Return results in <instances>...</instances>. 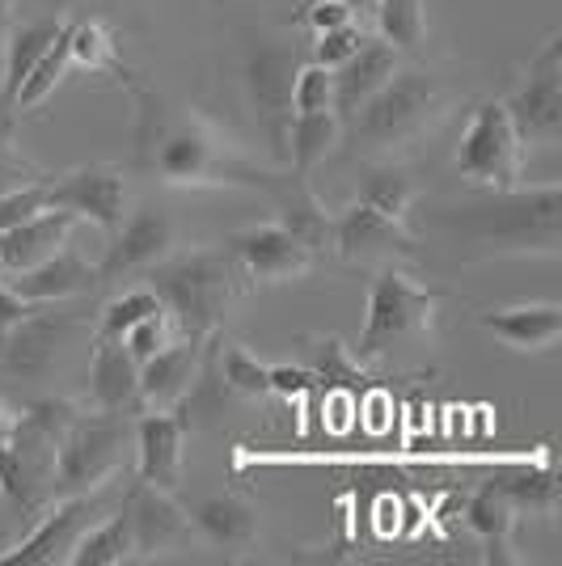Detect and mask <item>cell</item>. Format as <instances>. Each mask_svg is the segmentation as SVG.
Masks as SVG:
<instances>
[{
  "label": "cell",
  "mask_w": 562,
  "mask_h": 566,
  "mask_svg": "<svg viewBox=\"0 0 562 566\" xmlns=\"http://www.w3.org/2000/svg\"><path fill=\"white\" fill-rule=\"evenodd\" d=\"M516 512H529V516H554L559 507V482H554V470L545 465L541 473L524 470V473H508L495 482Z\"/></svg>",
  "instance_id": "33"
},
{
  "label": "cell",
  "mask_w": 562,
  "mask_h": 566,
  "mask_svg": "<svg viewBox=\"0 0 562 566\" xmlns=\"http://www.w3.org/2000/svg\"><path fill=\"white\" fill-rule=\"evenodd\" d=\"M398 69H402V51L389 48L385 39L368 34L352 60L334 69V115L347 123Z\"/></svg>",
  "instance_id": "20"
},
{
  "label": "cell",
  "mask_w": 562,
  "mask_h": 566,
  "mask_svg": "<svg viewBox=\"0 0 562 566\" xmlns=\"http://www.w3.org/2000/svg\"><path fill=\"white\" fill-rule=\"evenodd\" d=\"M343 4H352L355 13H364V9H373V0H343Z\"/></svg>",
  "instance_id": "48"
},
{
  "label": "cell",
  "mask_w": 562,
  "mask_h": 566,
  "mask_svg": "<svg viewBox=\"0 0 562 566\" xmlns=\"http://www.w3.org/2000/svg\"><path fill=\"white\" fill-rule=\"evenodd\" d=\"M448 97L436 76L419 69H398L381 90H376L347 123H352V144L364 153H394L402 144L419 140L445 118Z\"/></svg>",
  "instance_id": "3"
},
{
  "label": "cell",
  "mask_w": 562,
  "mask_h": 566,
  "mask_svg": "<svg viewBox=\"0 0 562 566\" xmlns=\"http://www.w3.org/2000/svg\"><path fill=\"white\" fill-rule=\"evenodd\" d=\"M174 331H178V326H174V317H169L165 308H157V313L140 317L132 331L123 334V347L132 352V359H136V364H144L148 355L162 352L165 343H174Z\"/></svg>",
  "instance_id": "40"
},
{
  "label": "cell",
  "mask_w": 562,
  "mask_h": 566,
  "mask_svg": "<svg viewBox=\"0 0 562 566\" xmlns=\"http://www.w3.org/2000/svg\"><path fill=\"white\" fill-rule=\"evenodd\" d=\"M368 39V30L360 22H347V25H334V30H322L318 34V43H313V64H322V69H339V64H347L360 43Z\"/></svg>",
  "instance_id": "41"
},
{
  "label": "cell",
  "mask_w": 562,
  "mask_h": 566,
  "mask_svg": "<svg viewBox=\"0 0 562 566\" xmlns=\"http://www.w3.org/2000/svg\"><path fill=\"white\" fill-rule=\"evenodd\" d=\"M267 195L280 203V224L296 241H305L309 250H313V259L334 250V216L318 203V195L309 190V182L301 174H280L267 187Z\"/></svg>",
  "instance_id": "22"
},
{
  "label": "cell",
  "mask_w": 562,
  "mask_h": 566,
  "mask_svg": "<svg viewBox=\"0 0 562 566\" xmlns=\"http://www.w3.org/2000/svg\"><path fill=\"white\" fill-rule=\"evenodd\" d=\"M208 338L183 334V338L165 343L162 352L144 359L140 364V406L144 410H174V406H183V401L190 398V389L199 385V373H204Z\"/></svg>",
  "instance_id": "14"
},
{
  "label": "cell",
  "mask_w": 562,
  "mask_h": 566,
  "mask_svg": "<svg viewBox=\"0 0 562 566\" xmlns=\"http://www.w3.org/2000/svg\"><path fill=\"white\" fill-rule=\"evenodd\" d=\"M520 144H554L562 132V34H550L529 60L524 81L503 97Z\"/></svg>",
  "instance_id": "8"
},
{
  "label": "cell",
  "mask_w": 562,
  "mask_h": 566,
  "mask_svg": "<svg viewBox=\"0 0 562 566\" xmlns=\"http://www.w3.org/2000/svg\"><path fill=\"white\" fill-rule=\"evenodd\" d=\"M0 64H4V22H0Z\"/></svg>",
  "instance_id": "50"
},
{
  "label": "cell",
  "mask_w": 562,
  "mask_h": 566,
  "mask_svg": "<svg viewBox=\"0 0 562 566\" xmlns=\"http://www.w3.org/2000/svg\"><path fill=\"white\" fill-rule=\"evenodd\" d=\"M72 415H76L72 401H39L13 419L9 457L18 465V507L22 512H39L51 499L55 449H60V436L72 423Z\"/></svg>",
  "instance_id": "7"
},
{
  "label": "cell",
  "mask_w": 562,
  "mask_h": 566,
  "mask_svg": "<svg viewBox=\"0 0 562 566\" xmlns=\"http://www.w3.org/2000/svg\"><path fill=\"white\" fill-rule=\"evenodd\" d=\"M25 174H30L25 161H18V157L9 153V140L0 136V195H4V190H13V187H22V182H30Z\"/></svg>",
  "instance_id": "46"
},
{
  "label": "cell",
  "mask_w": 562,
  "mask_h": 566,
  "mask_svg": "<svg viewBox=\"0 0 562 566\" xmlns=\"http://www.w3.org/2000/svg\"><path fill=\"white\" fill-rule=\"evenodd\" d=\"M162 308V301H157V292L153 287H136V292H123V296H115L111 305L102 308V322H97V334L102 338H123V334L132 331L140 317H148V313H157Z\"/></svg>",
  "instance_id": "37"
},
{
  "label": "cell",
  "mask_w": 562,
  "mask_h": 566,
  "mask_svg": "<svg viewBox=\"0 0 562 566\" xmlns=\"http://www.w3.org/2000/svg\"><path fill=\"white\" fill-rule=\"evenodd\" d=\"M301 22L313 25V30L322 34V30L355 22V9L352 4H343V0H305V4H301Z\"/></svg>",
  "instance_id": "43"
},
{
  "label": "cell",
  "mask_w": 562,
  "mask_h": 566,
  "mask_svg": "<svg viewBox=\"0 0 562 566\" xmlns=\"http://www.w3.org/2000/svg\"><path fill=\"white\" fill-rule=\"evenodd\" d=\"M48 208H64L76 220H94L111 237L127 216V182L115 166H81L48 182Z\"/></svg>",
  "instance_id": "12"
},
{
  "label": "cell",
  "mask_w": 562,
  "mask_h": 566,
  "mask_svg": "<svg viewBox=\"0 0 562 566\" xmlns=\"http://www.w3.org/2000/svg\"><path fill=\"white\" fill-rule=\"evenodd\" d=\"M132 440H136V423L123 410L72 415V423L60 436V449H55L51 499L106 486L123 470V457L132 449Z\"/></svg>",
  "instance_id": "4"
},
{
  "label": "cell",
  "mask_w": 562,
  "mask_h": 566,
  "mask_svg": "<svg viewBox=\"0 0 562 566\" xmlns=\"http://www.w3.org/2000/svg\"><path fill=\"white\" fill-rule=\"evenodd\" d=\"M69 55H72V64H81V69L123 72V64L115 60V43H111L106 25H97V22H72Z\"/></svg>",
  "instance_id": "38"
},
{
  "label": "cell",
  "mask_w": 562,
  "mask_h": 566,
  "mask_svg": "<svg viewBox=\"0 0 562 566\" xmlns=\"http://www.w3.org/2000/svg\"><path fill=\"white\" fill-rule=\"evenodd\" d=\"M457 174L491 190L520 187L524 174V144L516 136V123L499 97H482L469 115V127L457 148Z\"/></svg>",
  "instance_id": "6"
},
{
  "label": "cell",
  "mask_w": 562,
  "mask_h": 566,
  "mask_svg": "<svg viewBox=\"0 0 562 566\" xmlns=\"http://www.w3.org/2000/svg\"><path fill=\"white\" fill-rule=\"evenodd\" d=\"M123 512L132 520V537H136V558H148L165 545H174L190 528V516L174 503L169 491L148 486L136 478V486L123 495Z\"/></svg>",
  "instance_id": "19"
},
{
  "label": "cell",
  "mask_w": 562,
  "mask_h": 566,
  "mask_svg": "<svg viewBox=\"0 0 562 566\" xmlns=\"http://www.w3.org/2000/svg\"><path fill=\"white\" fill-rule=\"evenodd\" d=\"M64 331H69V317H51L43 308H34L25 322H18L9 334H0V364L13 373H25V377L48 373Z\"/></svg>",
  "instance_id": "26"
},
{
  "label": "cell",
  "mask_w": 562,
  "mask_h": 566,
  "mask_svg": "<svg viewBox=\"0 0 562 566\" xmlns=\"http://www.w3.org/2000/svg\"><path fill=\"white\" fill-rule=\"evenodd\" d=\"M292 76H296V51L258 39L246 51V85L262 136L275 157H288V123H292Z\"/></svg>",
  "instance_id": "10"
},
{
  "label": "cell",
  "mask_w": 562,
  "mask_h": 566,
  "mask_svg": "<svg viewBox=\"0 0 562 566\" xmlns=\"http://www.w3.org/2000/svg\"><path fill=\"white\" fill-rule=\"evenodd\" d=\"M174 250V220L157 208H140V212L123 216L111 245H106V259L97 262V283H111L118 275H136L157 266Z\"/></svg>",
  "instance_id": "15"
},
{
  "label": "cell",
  "mask_w": 562,
  "mask_h": 566,
  "mask_svg": "<svg viewBox=\"0 0 562 566\" xmlns=\"http://www.w3.org/2000/svg\"><path fill=\"white\" fill-rule=\"evenodd\" d=\"M482 237L503 250H559V187L541 190H499V203L478 208Z\"/></svg>",
  "instance_id": "9"
},
{
  "label": "cell",
  "mask_w": 562,
  "mask_h": 566,
  "mask_svg": "<svg viewBox=\"0 0 562 566\" xmlns=\"http://www.w3.org/2000/svg\"><path fill=\"white\" fill-rule=\"evenodd\" d=\"M211 343H216V359H220V385H225L229 394H237V398H267V394H271L267 368H262L246 347L220 343V338H211Z\"/></svg>",
  "instance_id": "34"
},
{
  "label": "cell",
  "mask_w": 562,
  "mask_h": 566,
  "mask_svg": "<svg viewBox=\"0 0 562 566\" xmlns=\"http://www.w3.org/2000/svg\"><path fill=\"white\" fill-rule=\"evenodd\" d=\"M241 271L229 259V250H190V254H165L157 266H148V287L157 292L162 308L174 317L183 334L208 338L216 334L225 308L241 292Z\"/></svg>",
  "instance_id": "2"
},
{
  "label": "cell",
  "mask_w": 562,
  "mask_h": 566,
  "mask_svg": "<svg viewBox=\"0 0 562 566\" xmlns=\"http://www.w3.org/2000/svg\"><path fill=\"white\" fill-rule=\"evenodd\" d=\"M339 136H343V118L334 115V111L292 115V123H288V161H292V174L309 178L334 153Z\"/></svg>",
  "instance_id": "28"
},
{
  "label": "cell",
  "mask_w": 562,
  "mask_h": 566,
  "mask_svg": "<svg viewBox=\"0 0 562 566\" xmlns=\"http://www.w3.org/2000/svg\"><path fill=\"white\" fill-rule=\"evenodd\" d=\"M13 4H18V0H0V22L9 18V9H13Z\"/></svg>",
  "instance_id": "49"
},
{
  "label": "cell",
  "mask_w": 562,
  "mask_h": 566,
  "mask_svg": "<svg viewBox=\"0 0 562 566\" xmlns=\"http://www.w3.org/2000/svg\"><path fill=\"white\" fill-rule=\"evenodd\" d=\"M334 250L352 262H389L415 259V237L402 229V220L376 212L368 203H352L334 212Z\"/></svg>",
  "instance_id": "16"
},
{
  "label": "cell",
  "mask_w": 562,
  "mask_h": 566,
  "mask_svg": "<svg viewBox=\"0 0 562 566\" xmlns=\"http://www.w3.org/2000/svg\"><path fill=\"white\" fill-rule=\"evenodd\" d=\"M90 394L97 410H140V364L123 347V338H102L94 343L90 359Z\"/></svg>",
  "instance_id": "23"
},
{
  "label": "cell",
  "mask_w": 562,
  "mask_h": 566,
  "mask_svg": "<svg viewBox=\"0 0 562 566\" xmlns=\"http://www.w3.org/2000/svg\"><path fill=\"white\" fill-rule=\"evenodd\" d=\"M318 111H334V72L309 60L292 76V115H318Z\"/></svg>",
  "instance_id": "39"
},
{
  "label": "cell",
  "mask_w": 562,
  "mask_h": 566,
  "mask_svg": "<svg viewBox=\"0 0 562 566\" xmlns=\"http://www.w3.org/2000/svg\"><path fill=\"white\" fill-rule=\"evenodd\" d=\"M267 380H271V394H283V398H305V394L318 389L313 368H292V364H275V368H267Z\"/></svg>",
  "instance_id": "44"
},
{
  "label": "cell",
  "mask_w": 562,
  "mask_h": 566,
  "mask_svg": "<svg viewBox=\"0 0 562 566\" xmlns=\"http://www.w3.org/2000/svg\"><path fill=\"white\" fill-rule=\"evenodd\" d=\"M144 102L140 148L153 174L169 187H271L280 174L246 157V148L208 115L187 111V115H157L153 97Z\"/></svg>",
  "instance_id": "1"
},
{
  "label": "cell",
  "mask_w": 562,
  "mask_h": 566,
  "mask_svg": "<svg viewBox=\"0 0 562 566\" xmlns=\"http://www.w3.org/2000/svg\"><path fill=\"white\" fill-rule=\"evenodd\" d=\"M127 558H136V537H132V520H127V512L118 507L115 516L97 520V524H90V528L81 533V542H76L69 563L118 566V563H127Z\"/></svg>",
  "instance_id": "29"
},
{
  "label": "cell",
  "mask_w": 562,
  "mask_h": 566,
  "mask_svg": "<svg viewBox=\"0 0 562 566\" xmlns=\"http://www.w3.org/2000/svg\"><path fill=\"white\" fill-rule=\"evenodd\" d=\"M13 419H18V415H13V410H9L4 401H0V449L9 444V431H13Z\"/></svg>",
  "instance_id": "47"
},
{
  "label": "cell",
  "mask_w": 562,
  "mask_h": 566,
  "mask_svg": "<svg viewBox=\"0 0 562 566\" xmlns=\"http://www.w3.org/2000/svg\"><path fill=\"white\" fill-rule=\"evenodd\" d=\"M410 199H415V187H410V178L394 166H381V169H368V178H364V195H360V203H368L376 212L402 216L410 212Z\"/></svg>",
  "instance_id": "36"
},
{
  "label": "cell",
  "mask_w": 562,
  "mask_h": 566,
  "mask_svg": "<svg viewBox=\"0 0 562 566\" xmlns=\"http://www.w3.org/2000/svg\"><path fill=\"white\" fill-rule=\"evenodd\" d=\"M34 308H39L34 301L18 296V292H13L9 283L0 280V334H9L13 326H18V322H25V317H30Z\"/></svg>",
  "instance_id": "45"
},
{
  "label": "cell",
  "mask_w": 562,
  "mask_h": 566,
  "mask_svg": "<svg viewBox=\"0 0 562 566\" xmlns=\"http://www.w3.org/2000/svg\"><path fill=\"white\" fill-rule=\"evenodd\" d=\"M376 39H385L389 48L406 55H423L427 48V18H423V0H373Z\"/></svg>",
  "instance_id": "31"
},
{
  "label": "cell",
  "mask_w": 562,
  "mask_h": 566,
  "mask_svg": "<svg viewBox=\"0 0 562 566\" xmlns=\"http://www.w3.org/2000/svg\"><path fill=\"white\" fill-rule=\"evenodd\" d=\"M48 212V182H22V187L4 190L0 195V233L4 229H18L22 220H30V216Z\"/></svg>",
  "instance_id": "42"
},
{
  "label": "cell",
  "mask_w": 562,
  "mask_h": 566,
  "mask_svg": "<svg viewBox=\"0 0 562 566\" xmlns=\"http://www.w3.org/2000/svg\"><path fill=\"white\" fill-rule=\"evenodd\" d=\"M187 419L174 410H144L136 419V478L148 486L174 491L183 482V444H187Z\"/></svg>",
  "instance_id": "17"
},
{
  "label": "cell",
  "mask_w": 562,
  "mask_h": 566,
  "mask_svg": "<svg viewBox=\"0 0 562 566\" xmlns=\"http://www.w3.org/2000/svg\"><path fill=\"white\" fill-rule=\"evenodd\" d=\"M72 229H76V216L64 212V208H48V212L22 220L18 229H4L0 233V271L4 275H18V271L39 266L55 250L69 245Z\"/></svg>",
  "instance_id": "21"
},
{
  "label": "cell",
  "mask_w": 562,
  "mask_h": 566,
  "mask_svg": "<svg viewBox=\"0 0 562 566\" xmlns=\"http://www.w3.org/2000/svg\"><path fill=\"white\" fill-rule=\"evenodd\" d=\"M305 352H309V364H313L318 385H339L343 394H360V389H364L368 377L360 373V364L347 355V347H343L339 338H309Z\"/></svg>",
  "instance_id": "35"
},
{
  "label": "cell",
  "mask_w": 562,
  "mask_h": 566,
  "mask_svg": "<svg viewBox=\"0 0 562 566\" xmlns=\"http://www.w3.org/2000/svg\"><path fill=\"white\" fill-rule=\"evenodd\" d=\"M229 259L237 262V271L254 283H283L305 275L313 266V250L305 241L288 233L283 224H258V229H241L225 241Z\"/></svg>",
  "instance_id": "13"
},
{
  "label": "cell",
  "mask_w": 562,
  "mask_h": 566,
  "mask_svg": "<svg viewBox=\"0 0 562 566\" xmlns=\"http://www.w3.org/2000/svg\"><path fill=\"white\" fill-rule=\"evenodd\" d=\"M516 512L508 495L487 482L478 495H469L466 503V524L478 533V542L487 545V563H516L512 554V528H516Z\"/></svg>",
  "instance_id": "27"
},
{
  "label": "cell",
  "mask_w": 562,
  "mask_h": 566,
  "mask_svg": "<svg viewBox=\"0 0 562 566\" xmlns=\"http://www.w3.org/2000/svg\"><path fill=\"white\" fill-rule=\"evenodd\" d=\"M69 39H72V22H60V34H55V43H51L48 51H43V60L30 69V76L22 81V90H18V97H13V106L18 111H30V106H39L43 97L69 76L72 69V55H69Z\"/></svg>",
  "instance_id": "32"
},
{
  "label": "cell",
  "mask_w": 562,
  "mask_h": 566,
  "mask_svg": "<svg viewBox=\"0 0 562 566\" xmlns=\"http://www.w3.org/2000/svg\"><path fill=\"white\" fill-rule=\"evenodd\" d=\"M60 34V22H39V25H22L9 34L4 43V64H0V90H4V102L13 106V97L22 90V81L30 76V69L43 60V51L55 43Z\"/></svg>",
  "instance_id": "30"
},
{
  "label": "cell",
  "mask_w": 562,
  "mask_h": 566,
  "mask_svg": "<svg viewBox=\"0 0 562 566\" xmlns=\"http://www.w3.org/2000/svg\"><path fill=\"white\" fill-rule=\"evenodd\" d=\"M18 296L34 301V305H48V301H69V296H85L97 287V266L90 259H81L72 245L55 250L51 259H43L30 271L18 275H0Z\"/></svg>",
  "instance_id": "18"
},
{
  "label": "cell",
  "mask_w": 562,
  "mask_h": 566,
  "mask_svg": "<svg viewBox=\"0 0 562 566\" xmlns=\"http://www.w3.org/2000/svg\"><path fill=\"white\" fill-rule=\"evenodd\" d=\"M436 305H440V292L436 287H423L398 266H385L376 271L373 292H368V317H364V331H360V359H373V355L402 347L410 338H423L436 322Z\"/></svg>",
  "instance_id": "5"
},
{
  "label": "cell",
  "mask_w": 562,
  "mask_h": 566,
  "mask_svg": "<svg viewBox=\"0 0 562 566\" xmlns=\"http://www.w3.org/2000/svg\"><path fill=\"white\" fill-rule=\"evenodd\" d=\"M106 512V491H81V495H64L60 507H51L48 516L39 520V528L18 542L13 549L0 554V566H51V563H69L81 533L97 524Z\"/></svg>",
  "instance_id": "11"
},
{
  "label": "cell",
  "mask_w": 562,
  "mask_h": 566,
  "mask_svg": "<svg viewBox=\"0 0 562 566\" xmlns=\"http://www.w3.org/2000/svg\"><path fill=\"white\" fill-rule=\"evenodd\" d=\"M478 326L503 338L512 352H550L562 338V305L545 301V305L491 308L478 317Z\"/></svg>",
  "instance_id": "25"
},
{
  "label": "cell",
  "mask_w": 562,
  "mask_h": 566,
  "mask_svg": "<svg viewBox=\"0 0 562 566\" xmlns=\"http://www.w3.org/2000/svg\"><path fill=\"white\" fill-rule=\"evenodd\" d=\"M195 528L208 537L216 549L225 554H246L254 549L262 537V520H258V503L250 495H216L204 499L195 507Z\"/></svg>",
  "instance_id": "24"
}]
</instances>
